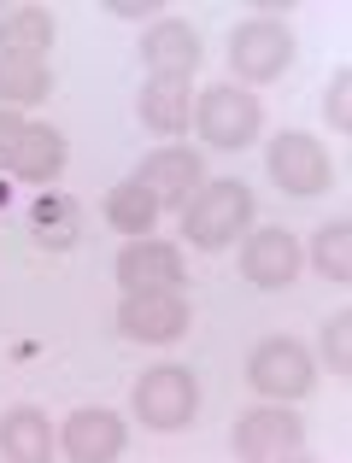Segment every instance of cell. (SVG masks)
Returning a JSON list of instances; mask_svg holds the SVG:
<instances>
[{
    "label": "cell",
    "mask_w": 352,
    "mask_h": 463,
    "mask_svg": "<svg viewBox=\"0 0 352 463\" xmlns=\"http://www.w3.org/2000/svg\"><path fill=\"white\" fill-rule=\"evenodd\" d=\"M247 223H252V194H247V182H235V176L205 182V188L182 205V235L200 252L235 247V235H247Z\"/></svg>",
    "instance_id": "6da1fadb"
},
{
    "label": "cell",
    "mask_w": 352,
    "mask_h": 463,
    "mask_svg": "<svg viewBox=\"0 0 352 463\" xmlns=\"http://www.w3.org/2000/svg\"><path fill=\"white\" fill-rule=\"evenodd\" d=\"M194 124H200V136L212 141L217 153H241L264 124L259 94L235 89V82H217V89H205L200 100H194Z\"/></svg>",
    "instance_id": "7a4b0ae2"
},
{
    "label": "cell",
    "mask_w": 352,
    "mask_h": 463,
    "mask_svg": "<svg viewBox=\"0 0 352 463\" xmlns=\"http://www.w3.org/2000/svg\"><path fill=\"white\" fill-rule=\"evenodd\" d=\"M194 411H200V387H194V375L182 370V364H159V370H147L136 382V417L141 429L153 434H176L194 422Z\"/></svg>",
    "instance_id": "3957f363"
},
{
    "label": "cell",
    "mask_w": 352,
    "mask_h": 463,
    "mask_svg": "<svg viewBox=\"0 0 352 463\" xmlns=\"http://www.w3.org/2000/svg\"><path fill=\"white\" fill-rule=\"evenodd\" d=\"M229 65L241 82H276L294 65V30L282 18H247L229 35Z\"/></svg>",
    "instance_id": "277c9868"
},
{
    "label": "cell",
    "mask_w": 352,
    "mask_h": 463,
    "mask_svg": "<svg viewBox=\"0 0 352 463\" xmlns=\"http://www.w3.org/2000/svg\"><path fill=\"white\" fill-rule=\"evenodd\" d=\"M247 382L259 387L264 399H306L311 393V352L300 346V340L276 335V340H259L247 358Z\"/></svg>",
    "instance_id": "5b68a950"
},
{
    "label": "cell",
    "mask_w": 352,
    "mask_h": 463,
    "mask_svg": "<svg viewBox=\"0 0 352 463\" xmlns=\"http://www.w3.org/2000/svg\"><path fill=\"white\" fill-rule=\"evenodd\" d=\"M264 170H271V182L282 194H300V200L329 188V153H323L306 129H282V136L271 141V153H264Z\"/></svg>",
    "instance_id": "8992f818"
},
{
    "label": "cell",
    "mask_w": 352,
    "mask_h": 463,
    "mask_svg": "<svg viewBox=\"0 0 352 463\" xmlns=\"http://www.w3.org/2000/svg\"><path fill=\"white\" fill-rule=\"evenodd\" d=\"M235 458L252 463H282V458H306V429L294 411H282V399L264 411H247L235 422Z\"/></svg>",
    "instance_id": "52a82bcc"
},
{
    "label": "cell",
    "mask_w": 352,
    "mask_h": 463,
    "mask_svg": "<svg viewBox=\"0 0 352 463\" xmlns=\"http://www.w3.org/2000/svg\"><path fill=\"white\" fill-rule=\"evenodd\" d=\"M136 176H141V188L159 200V212H182V205H188L194 194L205 188L200 153H188V147H159V153H147Z\"/></svg>",
    "instance_id": "ba28073f"
},
{
    "label": "cell",
    "mask_w": 352,
    "mask_h": 463,
    "mask_svg": "<svg viewBox=\"0 0 352 463\" xmlns=\"http://www.w3.org/2000/svg\"><path fill=\"white\" fill-rule=\"evenodd\" d=\"M124 294H182V252L171 241H129L118 252Z\"/></svg>",
    "instance_id": "9c48e42d"
},
{
    "label": "cell",
    "mask_w": 352,
    "mask_h": 463,
    "mask_svg": "<svg viewBox=\"0 0 352 463\" xmlns=\"http://www.w3.org/2000/svg\"><path fill=\"white\" fill-rule=\"evenodd\" d=\"M118 328L129 340H147V346H165L188 328V299L182 294H124L118 306Z\"/></svg>",
    "instance_id": "30bf717a"
},
{
    "label": "cell",
    "mask_w": 352,
    "mask_h": 463,
    "mask_svg": "<svg viewBox=\"0 0 352 463\" xmlns=\"http://www.w3.org/2000/svg\"><path fill=\"white\" fill-rule=\"evenodd\" d=\"M241 276H247L252 288H264V294H276V288H288L300 276V247L288 229H259V235L241 247Z\"/></svg>",
    "instance_id": "8fae6325"
},
{
    "label": "cell",
    "mask_w": 352,
    "mask_h": 463,
    "mask_svg": "<svg viewBox=\"0 0 352 463\" xmlns=\"http://www.w3.org/2000/svg\"><path fill=\"white\" fill-rule=\"evenodd\" d=\"M141 65L153 77H188L200 65V30L188 18H159L147 35H141Z\"/></svg>",
    "instance_id": "7c38bea8"
},
{
    "label": "cell",
    "mask_w": 352,
    "mask_h": 463,
    "mask_svg": "<svg viewBox=\"0 0 352 463\" xmlns=\"http://www.w3.org/2000/svg\"><path fill=\"white\" fill-rule=\"evenodd\" d=\"M65 458H77V463H112V458H124V446H129V434H124V422L112 417V411H77V417L65 422Z\"/></svg>",
    "instance_id": "4fadbf2b"
},
{
    "label": "cell",
    "mask_w": 352,
    "mask_h": 463,
    "mask_svg": "<svg viewBox=\"0 0 352 463\" xmlns=\"http://www.w3.org/2000/svg\"><path fill=\"white\" fill-rule=\"evenodd\" d=\"M136 106H141V124L153 136H182L194 118V89H188V77H147Z\"/></svg>",
    "instance_id": "5bb4252c"
},
{
    "label": "cell",
    "mask_w": 352,
    "mask_h": 463,
    "mask_svg": "<svg viewBox=\"0 0 352 463\" xmlns=\"http://www.w3.org/2000/svg\"><path fill=\"white\" fill-rule=\"evenodd\" d=\"M47 47H53V12L12 6L6 18H0V59H30V65H47Z\"/></svg>",
    "instance_id": "9a60e30c"
},
{
    "label": "cell",
    "mask_w": 352,
    "mask_h": 463,
    "mask_svg": "<svg viewBox=\"0 0 352 463\" xmlns=\"http://www.w3.org/2000/svg\"><path fill=\"white\" fill-rule=\"evenodd\" d=\"M0 458L12 463H47L53 458V429L35 405H12L0 417Z\"/></svg>",
    "instance_id": "2e32d148"
},
{
    "label": "cell",
    "mask_w": 352,
    "mask_h": 463,
    "mask_svg": "<svg viewBox=\"0 0 352 463\" xmlns=\"http://www.w3.org/2000/svg\"><path fill=\"white\" fill-rule=\"evenodd\" d=\"M6 170H12V176H24V182H53L59 170H65V136H59L53 124H30Z\"/></svg>",
    "instance_id": "e0dca14e"
},
{
    "label": "cell",
    "mask_w": 352,
    "mask_h": 463,
    "mask_svg": "<svg viewBox=\"0 0 352 463\" xmlns=\"http://www.w3.org/2000/svg\"><path fill=\"white\" fill-rule=\"evenodd\" d=\"M30 229H35L42 247L65 252V247H77V235H82V205L71 200V194H42V200L30 205Z\"/></svg>",
    "instance_id": "ac0fdd59"
},
{
    "label": "cell",
    "mask_w": 352,
    "mask_h": 463,
    "mask_svg": "<svg viewBox=\"0 0 352 463\" xmlns=\"http://www.w3.org/2000/svg\"><path fill=\"white\" fill-rule=\"evenodd\" d=\"M106 223L118 229V235H153V223H159V200H153L147 188H141V176L118 182L112 194H106Z\"/></svg>",
    "instance_id": "d6986e66"
},
{
    "label": "cell",
    "mask_w": 352,
    "mask_h": 463,
    "mask_svg": "<svg viewBox=\"0 0 352 463\" xmlns=\"http://www.w3.org/2000/svg\"><path fill=\"white\" fill-rule=\"evenodd\" d=\"M53 77L47 65H30V59H0V106H35L47 100Z\"/></svg>",
    "instance_id": "ffe728a7"
},
{
    "label": "cell",
    "mask_w": 352,
    "mask_h": 463,
    "mask_svg": "<svg viewBox=\"0 0 352 463\" xmlns=\"http://www.w3.org/2000/svg\"><path fill=\"white\" fill-rule=\"evenodd\" d=\"M311 259H318V270L329 276V282H352V223H347V217H335V223L318 229Z\"/></svg>",
    "instance_id": "44dd1931"
},
{
    "label": "cell",
    "mask_w": 352,
    "mask_h": 463,
    "mask_svg": "<svg viewBox=\"0 0 352 463\" xmlns=\"http://www.w3.org/2000/svg\"><path fill=\"white\" fill-rule=\"evenodd\" d=\"M323 358H329L335 375L352 370V311H335L329 323H323Z\"/></svg>",
    "instance_id": "7402d4cb"
},
{
    "label": "cell",
    "mask_w": 352,
    "mask_h": 463,
    "mask_svg": "<svg viewBox=\"0 0 352 463\" xmlns=\"http://www.w3.org/2000/svg\"><path fill=\"white\" fill-rule=\"evenodd\" d=\"M323 112H329V124H335V129H352V71H347V65L329 77V94H323Z\"/></svg>",
    "instance_id": "603a6c76"
},
{
    "label": "cell",
    "mask_w": 352,
    "mask_h": 463,
    "mask_svg": "<svg viewBox=\"0 0 352 463\" xmlns=\"http://www.w3.org/2000/svg\"><path fill=\"white\" fill-rule=\"evenodd\" d=\"M24 129H30V124H24V118H18V112H12V106H0V170H6V165H12V153H18V141H24Z\"/></svg>",
    "instance_id": "cb8c5ba5"
},
{
    "label": "cell",
    "mask_w": 352,
    "mask_h": 463,
    "mask_svg": "<svg viewBox=\"0 0 352 463\" xmlns=\"http://www.w3.org/2000/svg\"><path fill=\"white\" fill-rule=\"evenodd\" d=\"M112 12H118V18H147L153 0H112Z\"/></svg>",
    "instance_id": "d4e9b609"
}]
</instances>
